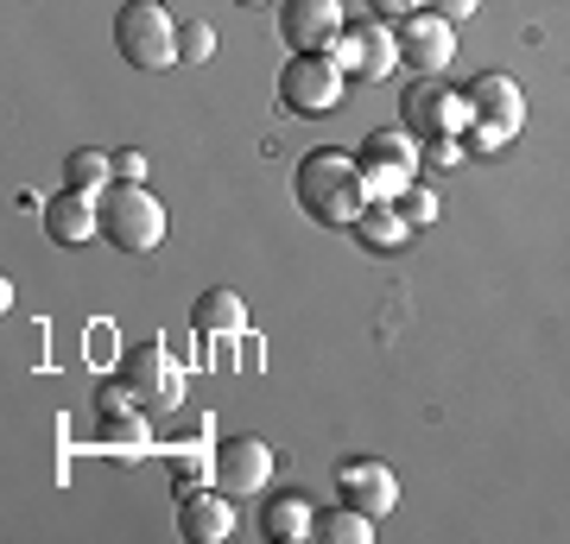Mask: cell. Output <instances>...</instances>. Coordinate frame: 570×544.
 Masks as SVG:
<instances>
[{
    "mask_svg": "<svg viewBox=\"0 0 570 544\" xmlns=\"http://www.w3.org/2000/svg\"><path fill=\"white\" fill-rule=\"evenodd\" d=\"M336 501L367 513V520H387L393 506H400V475L387 463H374V456H348L336 468Z\"/></svg>",
    "mask_w": 570,
    "mask_h": 544,
    "instance_id": "obj_11",
    "label": "cell"
},
{
    "mask_svg": "<svg viewBox=\"0 0 570 544\" xmlns=\"http://www.w3.org/2000/svg\"><path fill=\"white\" fill-rule=\"evenodd\" d=\"M261 532H266V544H305L317 532V506L305 494H273L261 506Z\"/></svg>",
    "mask_w": 570,
    "mask_h": 544,
    "instance_id": "obj_17",
    "label": "cell"
},
{
    "mask_svg": "<svg viewBox=\"0 0 570 544\" xmlns=\"http://www.w3.org/2000/svg\"><path fill=\"white\" fill-rule=\"evenodd\" d=\"M96 202H102V241H115V254H153L165 241V202L146 197V184H108Z\"/></svg>",
    "mask_w": 570,
    "mask_h": 544,
    "instance_id": "obj_3",
    "label": "cell"
},
{
    "mask_svg": "<svg viewBox=\"0 0 570 544\" xmlns=\"http://www.w3.org/2000/svg\"><path fill=\"white\" fill-rule=\"evenodd\" d=\"M367 7H374L381 20H406V13H419V7H425V0H367Z\"/></svg>",
    "mask_w": 570,
    "mask_h": 544,
    "instance_id": "obj_28",
    "label": "cell"
},
{
    "mask_svg": "<svg viewBox=\"0 0 570 544\" xmlns=\"http://www.w3.org/2000/svg\"><path fill=\"white\" fill-rule=\"evenodd\" d=\"M393 209H400L412 228H431V222H438V190H425V184H406V190L393 197Z\"/></svg>",
    "mask_w": 570,
    "mask_h": 544,
    "instance_id": "obj_22",
    "label": "cell"
},
{
    "mask_svg": "<svg viewBox=\"0 0 570 544\" xmlns=\"http://www.w3.org/2000/svg\"><path fill=\"white\" fill-rule=\"evenodd\" d=\"M508 140H513V133H508V127H494V121H469V127H463V146H469V152H501Z\"/></svg>",
    "mask_w": 570,
    "mask_h": 544,
    "instance_id": "obj_24",
    "label": "cell"
},
{
    "mask_svg": "<svg viewBox=\"0 0 570 544\" xmlns=\"http://www.w3.org/2000/svg\"><path fill=\"white\" fill-rule=\"evenodd\" d=\"M115 184H146V152L140 146H115Z\"/></svg>",
    "mask_w": 570,
    "mask_h": 544,
    "instance_id": "obj_26",
    "label": "cell"
},
{
    "mask_svg": "<svg viewBox=\"0 0 570 544\" xmlns=\"http://www.w3.org/2000/svg\"><path fill=\"white\" fill-rule=\"evenodd\" d=\"M469 115L475 121H494L508 127V133H520L527 127V96H520V82L508 77V70H482V77H469Z\"/></svg>",
    "mask_w": 570,
    "mask_h": 544,
    "instance_id": "obj_14",
    "label": "cell"
},
{
    "mask_svg": "<svg viewBox=\"0 0 570 544\" xmlns=\"http://www.w3.org/2000/svg\"><path fill=\"white\" fill-rule=\"evenodd\" d=\"M63 178H70V190H82V197H102L108 184H115V152H102V146H82V152H70Z\"/></svg>",
    "mask_w": 570,
    "mask_h": 544,
    "instance_id": "obj_20",
    "label": "cell"
},
{
    "mask_svg": "<svg viewBox=\"0 0 570 544\" xmlns=\"http://www.w3.org/2000/svg\"><path fill=\"white\" fill-rule=\"evenodd\" d=\"M171 482H178V494L204 487L209 482V456H171Z\"/></svg>",
    "mask_w": 570,
    "mask_h": 544,
    "instance_id": "obj_25",
    "label": "cell"
},
{
    "mask_svg": "<svg viewBox=\"0 0 570 544\" xmlns=\"http://www.w3.org/2000/svg\"><path fill=\"white\" fill-rule=\"evenodd\" d=\"M190 329H197V336H242V329H247V310H242V298H235L228 285H216V291H204V298L190 304Z\"/></svg>",
    "mask_w": 570,
    "mask_h": 544,
    "instance_id": "obj_18",
    "label": "cell"
},
{
    "mask_svg": "<svg viewBox=\"0 0 570 544\" xmlns=\"http://www.w3.org/2000/svg\"><path fill=\"white\" fill-rule=\"evenodd\" d=\"M39 216H45V235H51L58 247H82V241H96V235H102V202L82 197V190L51 197Z\"/></svg>",
    "mask_w": 570,
    "mask_h": 544,
    "instance_id": "obj_15",
    "label": "cell"
},
{
    "mask_svg": "<svg viewBox=\"0 0 570 544\" xmlns=\"http://www.w3.org/2000/svg\"><path fill=\"white\" fill-rule=\"evenodd\" d=\"M362 178L374 190V202H393L419 178V133H406V127H374L362 140Z\"/></svg>",
    "mask_w": 570,
    "mask_h": 544,
    "instance_id": "obj_6",
    "label": "cell"
},
{
    "mask_svg": "<svg viewBox=\"0 0 570 544\" xmlns=\"http://www.w3.org/2000/svg\"><path fill=\"white\" fill-rule=\"evenodd\" d=\"M121 380L134 386V405H140L146 418H171L184 405V374H178V362H171V348L165 343H134L121 355Z\"/></svg>",
    "mask_w": 570,
    "mask_h": 544,
    "instance_id": "obj_4",
    "label": "cell"
},
{
    "mask_svg": "<svg viewBox=\"0 0 570 544\" xmlns=\"http://www.w3.org/2000/svg\"><path fill=\"white\" fill-rule=\"evenodd\" d=\"M235 7H266V0H235Z\"/></svg>",
    "mask_w": 570,
    "mask_h": 544,
    "instance_id": "obj_30",
    "label": "cell"
},
{
    "mask_svg": "<svg viewBox=\"0 0 570 544\" xmlns=\"http://www.w3.org/2000/svg\"><path fill=\"white\" fill-rule=\"evenodd\" d=\"M96 444L115 449V463H140L146 444H153V418L140 405H102L96 412Z\"/></svg>",
    "mask_w": 570,
    "mask_h": 544,
    "instance_id": "obj_16",
    "label": "cell"
},
{
    "mask_svg": "<svg viewBox=\"0 0 570 544\" xmlns=\"http://www.w3.org/2000/svg\"><path fill=\"white\" fill-rule=\"evenodd\" d=\"M115 51H121L134 70H171L178 58V20L165 13L159 0H127L115 13Z\"/></svg>",
    "mask_w": 570,
    "mask_h": 544,
    "instance_id": "obj_2",
    "label": "cell"
},
{
    "mask_svg": "<svg viewBox=\"0 0 570 544\" xmlns=\"http://www.w3.org/2000/svg\"><path fill=\"white\" fill-rule=\"evenodd\" d=\"M393 39H400V63H412L419 77H438V70H450V58H456V26H450L438 7H419L406 20H393Z\"/></svg>",
    "mask_w": 570,
    "mask_h": 544,
    "instance_id": "obj_9",
    "label": "cell"
},
{
    "mask_svg": "<svg viewBox=\"0 0 570 544\" xmlns=\"http://www.w3.org/2000/svg\"><path fill=\"white\" fill-rule=\"evenodd\" d=\"M469 121H475V115H469L463 89H419V82H412L406 96H400V127L419 133V140H438V133H456V140H463Z\"/></svg>",
    "mask_w": 570,
    "mask_h": 544,
    "instance_id": "obj_10",
    "label": "cell"
},
{
    "mask_svg": "<svg viewBox=\"0 0 570 544\" xmlns=\"http://www.w3.org/2000/svg\"><path fill=\"white\" fill-rule=\"evenodd\" d=\"M463 152H469V146L456 140V133H438V140H425V159L438 165V171H450V165L463 159Z\"/></svg>",
    "mask_w": 570,
    "mask_h": 544,
    "instance_id": "obj_27",
    "label": "cell"
},
{
    "mask_svg": "<svg viewBox=\"0 0 570 544\" xmlns=\"http://www.w3.org/2000/svg\"><path fill=\"white\" fill-rule=\"evenodd\" d=\"M406 235H412V222L393 209V202H367L362 216H355V241H362L367 254H400Z\"/></svg>",
    "mask_w": 570,
    "mask_h": 544,
    "instance_id": "obj_19",
    "label": "cell"
},
{
    "mask_svg": "<svg viewBox=\"0 0 570 544\" xmlns=\"http://www.w3.org/2000/svg\"><path fill=\"white\" fill-rule=\"evenodd\" d=\"M228 532H235V501L216 482L178 494V538L184 544H223Z\"/></svg>",
    "mask_w": 570,
    "mask_h": 544,
    "instance_id": "obj_12",
    "label": "cell"
},
{
    "mask_svg": "<svg viewBox=\"0 0 570 544\" xmlns=\"http://www.w3.org/2000/svg\"><path fill=\"white\" fill-rule=\"evenodd\" d=\"M475 7H482V0H438V13H444L450 26H463V20H475Z\"/></svg>",
    "mask_w": 570,
    "mask_h": 544,
    "instance_id": "obj_29",
    "label": "cell"
},
{
    "mask_svg": "<svg viewBox=\"0 0 570 544\" xmlns=\"http://www.w3.org/2000/svg\"><path fill=\"white\" fill-rule=\"evenodd\" d=\"M343 32V0H279V39L292 51H330Z\"/></svg>",
    "mask_w": 570,
    "mask_h": 544,
    "instance_id": "obj_13",
    "label": "cell"
},
{
    "mask_svg": "<svg viewBox=\"0 0 570 544\" xmlns=\"http://www.w3.org/2000/svg\"><path fill=\"white\" fill-rule=\"evenodd\" d=\"M273 463H279V456H273L261 437H223V444L209 449V482L223 487L228 501H254V494H266Z\"/></svg>",
    "mask_w": 570,
    "mask_h": 544,
    "instance_id": "obj_8",
    "label": "cell"
},
{
    "mask_svg": "<svg viewBox=\"0 0 570 544\" xmlns=\"http://www.w3.org/2000/svg\"><path fill=\"white\" fill-rule=\"evenodd\" d=\"M311 538L317 544H367L374 538V520L355 513V506H330V513H317V532Z\"/></svg>",
    "mask_w": 570,
    "mask_h": 544,
    "instance_id": "obj_21",
    "label": "cell"
},
{
    "mask_svg": "<svg viewBox=\"0 0 570 544\" xmlns=\"http://www.w3.org/2000/svg\"><path fill=\"white\" fill-rule=\"evenodd\" d=\"M178 58L184 63H209V58H216V26H209V20L178 26Z\"/></svg>",
    "mask_w": 570,
    "mask_h": 544,
    "instance_id": "obj_23",
    "label": "cell"
},
{
    "mask_svg": "<svg viewBox=\"0 0 570 544\" xmlns=\"http://www.w3.org/2000/svg\"><path fill=\"white\" fill-rule=\"evenodd\" d=\"M279 101L285 115H330L343 101V70L330 63V51H292L279 70Z\"/></svg>",
    "mask_w": 570,
    "mask_h": 544,
    "instance_id": "obj_5",
    "label": "cell"
},
{
    "mask_svg": "<svg viewBox=\"0 0 570 544\" xmlns=\"http://www.w3.org/2000/svg\"><path fill=\"white\" fill-rule=\"evenodd\" d=\"M292 197H298V209H305L311 222L355 228V216L374 202V190H367V178H362V159H348V152H336V146H317V152L298 159Z\"/></svg>",
    "mask_w": 570,
    "mask_h": 544,
    "instance_id": "obj_1",
    "label": "cell"
},
{
    "mask_svg": "<svg viewBox=\"0 0 570 544\" xmlns=\"http://www.w3.org/2000/svg\"><path fill=\"white\" fill-rule=\"evenodd\" d=\"M330 63H336L343 77L381 82V77H393V63H400V39H393V26H387V20L343 26V32L330 39Z\"/></svg>",
    "mask_w": 570,
    "mask_h": 544,
    "instance_id": "obj_7",
    "label": "cell"
}]
</instances>
